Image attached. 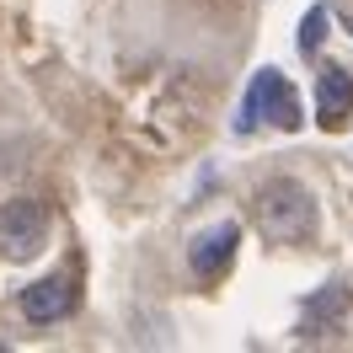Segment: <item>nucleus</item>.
Wrapping results in <instances>:
<instances>
[{"label": "nucleus", "instance_id": "2", "mask_svg": "<svg viewBox=\"0 0 353 353\" xmlns=\"http://www.w3.org/2000/svg\"><path fill=\"white\" fill-rule=\"evenodd\" d=\"M257 123H279V129H300V102H294V91L279 70H257V81L246 86L241 97V118H236V129L252 134Z\"/></svg>", "mask_w": 353, "mask_h": 353}, {"label": "nucleus", "instance_id": "3", "mask_svg": "<svg viewBox=\"0 0 353 353\" xmlns=\"http://www.w3.org/2000/svg\"><path fill=\"white\" fill-rule=\"evenodd\" d=\"M48 241V203L43 199H11L0 203V257L6 263H27L38 257Z\"/></svg>", "mask_w": 353, "mask_h": 353}, {"label": "nucleus", "instance_id": "8", "mask_svg": "<svg viewBox=\"0 0 353 353\" xmlns=\"http://www.w3.org/2000/svg\"><path fill=\"white\" fill-rule=\"evenodd\" d=\"M321 38H327V6L305 11V22H300V54H316V48H321Z\"/></svg>", "mask_w": 353, "mask_h": 353}, {"label": "nucleus", "instance_id": "4", "mask_svg": "<svg viewBox=\"0 0 353 353\" xmlns=\"http://www.w3.org/2000/svg\"><path fill=\"white\" fill-rule=\"evenodd\" d=\"M75 300H81L75 273H48V279L22 289V316L32 327H54V321H65L70 310H75Z\"/></svg>", "mask_w": 353, "mask_h": 353}, {"label": "nucleus", "instance_id": "5", "mask_svg": "<svg viewBox=\"0 0 353 353\" xmlns=\"http://www.w3.org/2000/svg\"><path fill=\"white\" fill-rule=\"evenodd\" d=\"M236 241H241L236 220H220V225H209V230H199L188 241V268L199 279H220L225 268H230V257H236Z\"/></svg>", "mask_w": 353, "mask_h": 353}, {"label": "nucleus", "instance_id": "7", "mask_svg": "<svg viewBox=\"0 0 353 353\" xmlns=\"http://www.w3.org/2000/svg\"><path fill=\"white\" fill-rule=\"evenodd\" d=\"M343 310H348V284H327L305 305V332H321V327H332V321H343Z\"/></svg>", "mask_w": 353, "mask_h": 353}, {"label": "nucleus", "instance_id": "6", "mask_svg": "<svg viewBox=\"0 0 353 353\" xmlns=\"http://www.w3.org/2000/svg\"><path fill=\"white\" fill-rule=\"evenodd\" d=\"M348 112H353V75L337 70V65H327L316 75V118H321L327 129H343Z\"/></svg>", "mask_w": 353, "mask_h": 353}, {"label": "nucleus", "instance_id": "1", "mask_svg": "<svg viewBox=\"0 0 353 353\" xmlns=\"http://www.w3.org/2000/svg\"><path fill=\"white\" fill-rule=\"evenodd\" d=\"M252 220L263 230V241L273 246H305L316 236V199L305 182L294 176H268L252 193Z\"/></svg>", "mask_w": 353, "mask_h": 353}]
</instances>
